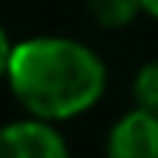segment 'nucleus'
<instances>
[{"label":"nucleus","instance_id":"f257e3e1","mask_svg":"<svg viewBox=\"0 0 158 158\" xmlns=\"http://www.w3.org/2000/svg\"><path fill=\"white\" fill-rule=\"evenodd\" d=\"M6 81L29 116L64 123L87 113L103 97L106 64L77 39L35 35L13 45Z\"/></svg>","mask_w":158,"mask_h":158},{"label":"nucleus","instance_id":"f03ea898","mask_svg":"<svg viewBox=\"0 0 158 158\" xmlns=\"http://www.w3.org/2000/svg\"><path fill=\"white\" fill-rule=\"evenodd\" d=\"M0 158H71V152L55 123L29 116L0 126Z\"/></svg>","mask_w":158,"mask_h":158},{"label":"nucleus","instance_id":"7ed1b4c3","mask_svg":"<svg viewBox=\"0 0 158 158\" xmlns=\"http://www.w3.org/2000/svg\"><path fill=\"white\" fill-rule=\"evenodd\" d=\"M106 158H158V113L142 106L123 113L110 129Z\"/></svg>","mask_w":158,"mask_h":158},{"label":"nucleus","instance_id":"20e7f679","mask_svg":"<svg viewBox=\"0 0 158 158\" xmlns=\"http://www.w3.org/2000/svg\"><path fill=\"white\" fill-rule=\"evenodd\" d=\"M90 16L97 19V26L103 29H119V26H129L142 10V0H87Z\"/></svg>","mask_w":158,"mask_h":158},{"label":"nucleus","instance_id":"39448f33","mask_svg":"<svg viewBox=\"0 0 158 158\" xmlns=\"http://www.w3.org/2000/svg\"><path fill=\"white\" fill-rule=\"evenodd\" d=\"M132 97H135V106H142V110H148V113H158V58L145 61L135 71Z\"/></svg>","mask_w":158,"mask_h":158},{"label":"nucleus","instance_id":"423d86ee","mask_svg":"<svg viewBox=\"0 0 158 158\" xmlns=\"http://www.w3.org/2000/svg\"><path fill=\"white\" fill-rule=\"evenodd\" d=\"M10 58H13V42H10V35H6V29L0 26V77H6Z\"/></svg>","mask_w":158,"mask_h":158},{"label":"nucleus","instance_id":"0eeeda50","mask_svg":"<svg viewBox=\"0 0 158 158\" xmlns=\"http://www.w3.org/2000/svg\"><path fill=\"white\" fill-rule=\"evenodd\" d=\"M142 10H145L152 19H158V0H142Z\"/></svg>","mask_w":158,"mask_h":158}]
</instances>
